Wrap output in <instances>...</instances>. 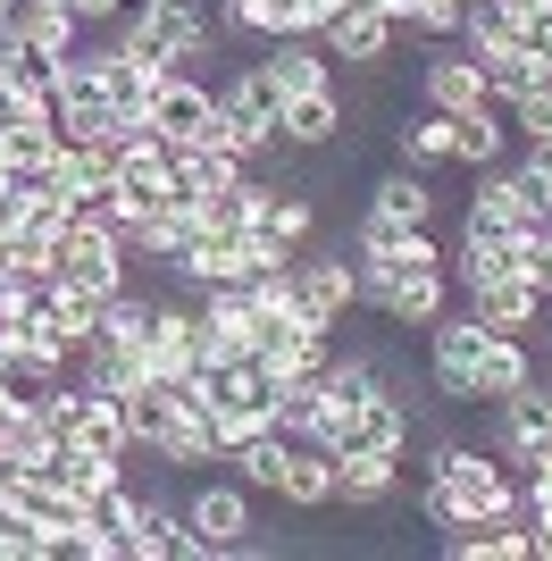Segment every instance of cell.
<instances>
[{
  "mask_svg": "<svg viewBox=\"0 0 552 561\" xmlns=\"http://www.w3.org/2000/svg\"><path fill=\"white\" fill-rule=\"evenodd\" d=\"M519 503V486H510V469L503 453H485V445H427V486H418V519L427 528H469V519H494Z\"/></svg>",
  "mask_w": 552,
  "mask_h": 561,
  "instance_id": "obj_1",
  "label": "cell"
},
{
  "mask_svg": "<svg viewBox=\"0 0 552 561\" xmlns=\"http://www.w3.org/2000/svg\"><path fill=\"white\" fill-rule=\"evenodd\" d=\"M276 117H285V93H276L260 68H243L234 84H218V151H234V160H276V151H285Z\"/></svg>",
  "mask_w": 552,
  "mask_h": 561,
  "instance_id": "obj_2",
  "label": "cell"
},
{
  "mask_svg": "<svg viewBox=\"0 0 552 561\" xmlns=\"http://www.w3.org/2000/svg\"><path fill=\"white\" fill-rule=\"evenodd\" d=\"M478 352H485V319L478 310H444L436 328H427V386H436L452 411H478V386H469Z\"/></svg>",
  "mask_w": 552,
  "mask_h": 561,
  "instance_id": "obj_3",
  "label": "cell"
},
{
  "mask_svg": "<svg viewBox=\"0 0 552 561\" xmlns=\"http://www.w3.org/2000/svg\"><path fill=\"white\" fill-rule=\"evenodd\" d=\"M184 519H193V537H202L209 553H234V545L252 537V486H243V478H209V469H202V486L184 494Z\"/></svg>",
  "mask_w": 552,
  "mask_h": 561,
  "instance_id": "obj_4",
  "label": "cell"
},
{
  "mask_svg": "<svg viewBox=\"0 0 552 561\" xmlns=\"http://www.w3.org/2000/svg\"><path fill=\"white\" fill-rule=\"evenodd\" d=\"M151 126L176 142V160H184L193 142H218V93H209L193 68H176L160 93H151Z\"/></svg>",
  "mask_w": 552,
  "mask_h": 561,
  "instance_id": "obj_5",
  "label": "cell"
},
{
  "mask_svg": "<svg viewBox=\"0 0 552 561\" xmlns=\"http://www.w3.org/2000/svg\"><path fill=\"white\" fill-rule=\"evenodd\" d=\"M494 453H503V461H536V453H552V386H544V377L519 386L510 402H494Z\"/></svg>",
  "mask_w": 552,
  "mask_h": 561,
  "instance_id": "obj_6",
  "label": "cell"
},
{
  "mask_svg": "<svg viewBox=\"0 0 552 561\" xmlns=\"http://www.w3.org/2000/svg\"><path fill=\"white\" fill-rule=\"evenodd\" d=\"M444 553H452V561H536V519H528V503H510V512H494V519L452 528V537H444Z\"/></svg>",
  "mask_w": 552,
  "mask_h": 561,
  "instance_id": "obj_7",
  "label": "cell"
},
{
  "mask_svg": "<svg viewBox=\"0 0 552 561\" xmlns=\"http://www.w3.org/2000/svg\"><path fill=\"white\" fill-rule=\"evenodd\" d=\"M469 310L485 319V335H519V344H536V328H544V294H536L519 268H510V277L469 285Z\"/></svg>",
  "mask_w": 552,
  "mask_h": 561,
  "instance_id": "obj_8",
  "label": "cell"
},
{
  "mask_svg": "<svg viewBox=\"0 0 552 561\" xmlns=\"http://www.w3.org/2000/svg\"><path fill=\"white\" fill-rule=\"evenodd\" d=\"M418 101H427V110H444V117H469L478 101H494V93H485V59H469L460 43H444L436 59L418 68Z\"/></svg>",
  "mask_w": 552,
  "mask_h": 561,
  "instance_id": "obj_9",
  "label": "cell"
},
{
  "mask_svg": "<svg viewBox=\"0 0 552 561\" xmlns=\"http://www.w3.org/2000/svg\"><path fill=\"white\" fill-rule=\"evenodd\" d=\"M393 34H402V25H393L386 9L352 0V9H335V25H326L319 43H326V59H344V68H386V59H393Z\"/></svg>",
  "mask_w": 552,
  "mask_h": 561,
  "instance_id": "obj_10",
  "label": "cell"
},
{
  "mask_svg": "<svg viewBox=\"0 0 552 561\" xmlns=\"http://www.w3.org/2000/svg\"><path fill=\"white\" fill-rule=\"evenodd\" d=\"M260 76H268L285 101H294V93H335V59H326L319 34H285V43H268Z\"/></svg>",
  "mask_w": 552,
  "mask_h": 561,
  "instance_id": "obj_11",
  "label": "cell"
},
{
  "mask_svg": "<svg viewBox=\"0 0 552 561\" xmlns=\"http://www.w3.org/2000/svg\"><path fill=\"white\" fill-rule=\"evenodd\" d=\"M301 302L319 310L326 328H344L352 310H360V268H352V260H335V252H310V243H301Z\"/></svg>",
  "mask_w": 552,
  "mask_h": 561,
  "instance_id": "obj_12",
  "label": "cell"
},
{
  "mask_svg": "<svg viewBox=\"0 0 552 561\" xmlns=\"http://www.w3.org/2000/svg\"><path fill=\"white\" fill-rule=\"evenodd\" d=\"M126 553H135V561H209V545L193 537L184 503H142V519H135V537H126Z\"/></svg>",
  "mask_w": 552,
  "mask_h": 561,
  "instance_id": "obj_13",
  "label": "cell"
},
{
  "mask_svg": "<svg viewBox=\"0 0 552 561\" xmlns=\"http://www.w3.org/2000/svg\"><path fill=\"white\" fill-rule=\"evenodd\" d=\"M368 310H386L393 328H436L444 310H452L444 302V268H402V277H386Z\"/></svg>",
  "mask_w": 552,
  "mask_h": 561,
  "instance_id": "obj_14",
  "label": "cell"
},
{
  "mask_svg": "<svg viewBox=\"0 0 552 561\" xmlns=\"http://www.w3.org/2000/svg\"><path fill=\"white\" fill-rule=\"evenodd\" d=\"M393 494H402V453H344V461H335V503L386 512Z\"/></svg>",
  "mask_w": 552,
  "mask_h": 561,
  "instance_id": "obj_15",
  "label": "cell"
},
{
  "mask_svg": "<svg viewBox=\"0 0 552 561\" xmlns=\"http://www.w3.org/2000/svg\"><path fill=\"white\" fill-rule=\"evenodd\" d=\"M536 344H519V335H485L478 369H469V386H478V402H510L519 386H536Z\"/></svg>",
  "mask_w": 552,
  "mask_h": 561,
  "instance_id": "obj_16",
  "label": "cell"
},
{
  "mask_svg": "<svg viewBox=\"0 0 552 561\" xmlns=\"http://www.w3.org/2000/svg\"><path fill=\"white\" fill-rule=\"evenodd\" d=\"M9 344H18V369H25V386H59V377L76 369V344L59 328H50L43 310H25L18 328H9Z\"/></svg>",
  "mask_w": 552,
  "mask_h": 561,
  "instance_id": "obj_17",
  "label": "cell"
},
{
  "mask_svg": "<svg viewBox=\"0 0 552 561\" xmlns=\"http://www.w3.org/2000/svg\"><path fill=\"white\" fill-rule=\"evenodd\" d=\"M276 503H294V512H326V503H335V453H319L310 436H294L285 478H276Z\"/></svg>",
  "mask_w": 552,
  "mask_h": 561,
  "instance_id": "obj_18",
  "label": "cell"
},
{
  "mask_svg": "<svg viewBox=\"0 0 552 561\" xmlns=\"http://www.w3.org/2000/svg\"><path fill=\"white\" fill-rule=\"evenodd\" d=\"M176 68H142V59H126V50L101 43V93H110V110L135 126V117H151V93H160Z\"/></svg>",
  "mask_w": 552,
  "mask_h": 561,
  "instance_id": "obj_19",
  "label": "cell"
},
{
  "mask_svg": "<svg viewBox=\"0 0 552 561\" xmlns=\"http://www.w3.org/2000/svg\"><path fill=\"white\" fill-rule=\"evenodd\" d=\"M110 302L117 294H92V285H76V277H50V294H43V319L59 335H68L76 352L92 344V335H101V319H110Z\"/></svg>",
  "mask_w": 552,
  "mask_h": 561,
  "instance_id": "obj_20",
  "label": "cell"
},
{
  "mask_svg": "<svg viewBox=\"0 0 552 561\" xmlns=\"http://www.w3.org/2000/svg\"><path fill=\"white\" fill-rule=\"evenodd\" d=\"M276 135H285V151H326V142H344V101L335 93H294L285 117H276Z\"/></svg>",
  "mask_w": 552,
  "mask_h": 561,
  "instance_id": "obj_21",
  "label": "cell"
},
{
  "mask_svg": "<svg viewBox=\"0 0 552 561\" xmlns=\"http://www.w3.org/2000/svg\"><path fill=\"white\" fill-rule=\"evenodd\" d=\"M368 210L402 218V227H436V185H427V168H393V176H377Z\"/></svg>",
  "mask_w": 552,
  "mask_h": 561,
  "instance_id": "obj_22",
  "label": "cell"
},
{
  "mask_svg": "<svg viewBox=\"0 0 552 561\" xmlns=\"http://www.w3.org/2000/svg\"><path fill=\"white\" fill-rule=\"evenodd\" d=\"M503 135H510V110L503 101H478L469 117H452V160L460 168H494L503 160Z\"/></svg>",
  "mask_w": 552,
  "mask_h": 561,
  "instance_id": "obj_23",
  "label": "cell"
},
{
  "mask_svg": "<svg viewBox=\"0 0 552 561\" xmlns=\"http://www.w3.org/2000/svg\"><path fill=\"white\" fill-rule=\"evenodd\" d=\"M393 151H402V168H444V160H452V117L418 101V117L393 126Z\"/></svg>",
  "mask_w": 552,
  "mask_h": 561,
  "instance_id": "obj_24",
  "label": "cell"
},
{
  "mask_svg": "<svg viewBox=\"0 0 552 561\" xmlns=\"http://www.w3.org/2000/svg\"><path fill=\"white\" fill-rule=\"evenodd\" d=\"M319 386H326V402H377V394H393V377L377 369L368 352H326Z\"/></svg>",
  "mask_w": 552,
  "mask_h": 561,
  "instance_id": "obj_25",
  "label": "cell"
},
{
  "mask_svg": "<svg viewBox=\"0 0 552 561\" xmlns=\"http://www.w3.org/2000/svg\"><path fill=\"white\" fill-rule=\"evenodd\" d=\"M285 453H294V436H285V427H268V436H252V445L227 453V461H234V478H243L252 494H276V478H285Z\"/></svg>",
  "mask_w": 552,
  "mask_h": 561,
  "instance_id": "obj_26",
  "label": "cell"
},
{
  "mask_svg": "<svg viewBox=\"0 0 552 561\" xmlns=\"http://www.w3.org/2000/svg\"><path fill=\"white\" fill-rule=\"evenodd\" d=\"M544 84H552V76L528 59V43H519V50H494V59H485V93L503 101V110H510V101H528V93H544Z\"/></svg>",
  "mask_w": 552,
  "mask_h": 561,
  "instance_id": "obj_27",
  "label": "cell"
},
{
  "mask_svg": "<svg viewBox=\"0 0 552 561\" xmlns=\"http://www.w3.org/2000/svg\"><path fill=\"white\" fill-rule=\"evenodd\" d=\"M310 227H319L310 193H301V185H276V193H268V218H260V234H276V243H294V252H301V243H310Z\"/></svg>",
  "mask_w": 552,
  "mask_h": 561,
  "instance_id": "obj_28",
  "label": "cell"
},
{
  "mask_svg": "<svg viewBox=\"0 0 552 561\" xmlns=\"http://www.w3.org/2000/svg\"><path fill=\"white\" fill-rule=\"evenodd\" d=\"M319 420H326V386H319V377L276 386V427H285V436H319Z\"/></svg>",
  "mask_w": 552,
  "mask_h": 561,
  "instance_id": "obj_29",
  "label": "cell"
},
{
  "mask_svg": "<svg viewBox=\"0 0 552 561\" xmlns=\"http://www.w3.org/2000/svg\"><path fill=\"white\" fill-rule=\"evenodd\" d=\"M460 25H469V0H418L411 34H427V43H460Z\"/></svg>",
  "mask_w": 552,
  "mask_h": 561,
  "instance_id": "obj_30",
  "label": "cell"
},
{
  "mask_svg": "<svg viewBox=\"0 0 552 561\" xmlns=\"http://www.w3.org/2000/svg\"><path fill=\"white\" fill-rule=\"evenodd\" d=\"M510 135L519 142H552V84L528 93V101H510Z\"/></svg>",
  "mask_w": 552,
  "mask_h": 561,
  "instance_id": "obj_31",
  "label": "cell"
},
{
  "mask_svg": "<svg viewBox=\"0 0 552 561\" xmlns=\"http://www.w3.org/2000/svg\"><path fill=\"white\" fill-rule=\"evenodd\" d=\"M519 277L552 302V234H528V243H519Z\"/></svg>",
  "mask_w": 552,
  "mask_h": 561,
  "instance_id": "obj_32",
  "label": "cell"
},
{
  "mask_svg": "<svg viewBox=\"0 0 552 561\" xmlns=\"http://www.w3.org/2000/svg\"><path fill=\"white\" fill-rule=\"evenodd\" d=\"M68 9H76V25H117L135 0H68Z\"/></svg>",
  "mask_w": 552,
  "mask_h": 561,
  "instance_id": "obj_33",
  "label": "cell"
},
{
  "mask_svg": "<svg viewBox=\"0 0 552 561\" xmlns=\"http://www.w3.org/2000/svg\"><path fill=\"white\" fill-rule=\"evenodd\" d=\"M536 519V561H552V512H528Z\"/></svg>",
  "mask_w": 552,
  "mask_h": 561,
  "instance_id": "obj_34",
  "label": "cell"
}]
</instances>
